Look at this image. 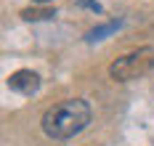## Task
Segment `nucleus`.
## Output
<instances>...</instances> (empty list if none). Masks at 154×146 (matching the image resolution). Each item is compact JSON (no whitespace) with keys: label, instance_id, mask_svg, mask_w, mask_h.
I'll return each mask as SVG.
<instances>
[{"label":"nucleus","instance_id":"f257e3e1","mask_svg":"<svg viewBox=\"0 0 154 146\" xmlns=\"http://www.w3.org/2000/svg\"><path fill=\"white\" fill-rule=\"evenodd\" d=\"M91 104L82 101V98H66L53 104L45 114H43V133L48 138H56V141H66L77 135L80 130L88 128L91 122Z\"/></svg>","mask_w":154,"mask_h":146},{"label":"nucleus","instance_id":"f03ea898","mask_svg":"<svg viewBox=\"0 0 154 146\" xmlns=\"http://www.w3.org/2000/svg\"><path fill=\"white\" fill-rule=\"evenodd\" d=\"M154 66V50L152 48H138L133 53H128L122 59H117L109 66V75L117 82H128V80H138L146 72H152Z\"/></svg>","mask_w":154,"mask_h":146},{"label":"nucleus","instance_id":"7ed1b4c3","mask_svg":"<svg viewBox=\"0 0 154 146\" xmlns=\"http://www.w3.org/2000/svg\"><path fill=\"white\" fill-rule=\"evenodd\" d=\"M8 88L16 90V93H24V96H32L37 88H40V77L32 72V69H19L8 77Z\"/></svg>","mask_w":154,"mask_h":146},{"label":"nucleus","instance_id":"20e7f679","mask_svg":"<svg viewBox=\"0 0 154 146\" xmlns=\"http://www.w3.org/2000/svg\"><path fill=\"white\" fill-rule=\"evenodd\" d=\"M53 16H56V11L48 8V5H43V8H24L21 11L24 21H45V19H53Z\"/></svg>","mask_w":154,"mask_h":146},{"label":"nucleus","instance_id":"39448f33","mask_svg":"<svg viewBox=\"0 0 154 146\" xmlns=\"http://www.w3.org/2000/svg\"><path fill=\"white\" fill-rule=\"evenodd\" d=\"M120 29V21H109V24H104V27H96V29H91L88 32V43H96V40H104L106 35L117 32Z\"/></svg>","mask_w":154,"mask_h":146},{"label":"nucleus","instance_id":"423d86ee","mask_svg":"<svg viewBox=\"0 0 154 146\" xmlns=\"http://www.w3.org/2000/svg\"><path fill=\"white\" fill-rule=\"evenodd\" d=\"M80 5H88V8H93V11H101V5L93 3V0H80Z\"/></svg>","mask_w":154,"mask_h":146},{"label":"nucleus","instance_id":"0eeeda50","mask_svg":"<svg viewBox=\"0 0 154 146\" xmlns=\"http://www.w3.org/2000/svg\"><path fill=\"white\" fill-rule=\"evenodd\" d=\"M35 3H51V0H35Z\"/></svg>","mask_w":154,"mask_h":146}]
</instances>
